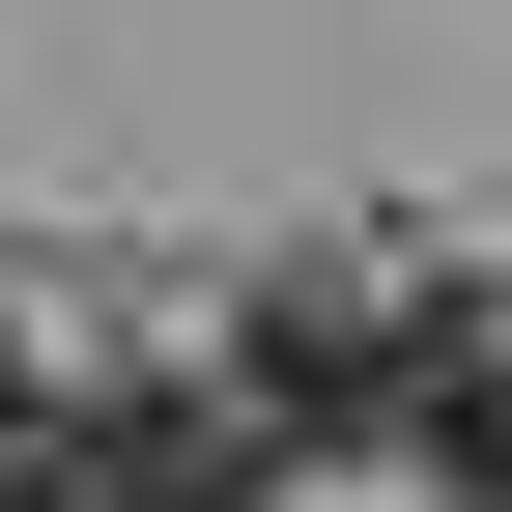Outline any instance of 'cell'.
Listing matches in <instances>:
<instances>
[{
    "label": "cell",
    "instance_id": "cell-1",
    "mask_svg": "<svg viewBox=\"0 0 512 512\" xmlns=\"http://www.w3.org/2000/svg\"><path fill=\"white\" fill-rule=\"evenodd\" d=\"M256 484H285V399L256 370H143V399L57 427V512H256Z\"/></svg>",
    "mask_w": 512,
    "mask_h": 512
},
{
    "label": "cell",
    "instance_id": "cell-2",
    "mask_svg": "<svg viewBox=\"0 0 512 512\" xmlns=\"http://www.w3.org/2000/svg\"><path fill=\"white\" fill-rule=\"evenodd\" d=\"M0 484H57V399H29V342H0Z\"/></svg>",
    "mask_w": 512,
    "mask_h": 512
}]
</instances>
